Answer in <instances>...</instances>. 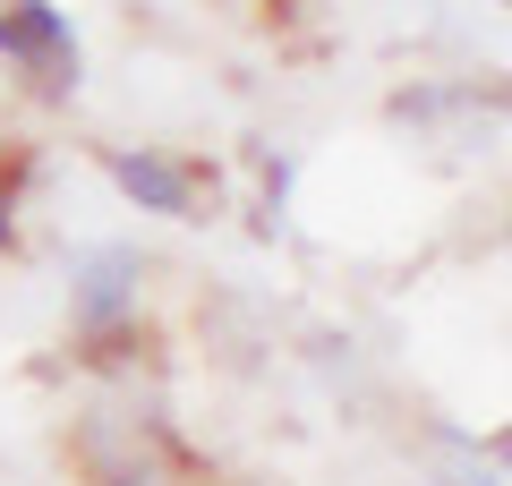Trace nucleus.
Here are the masks:
<instances>
[{
  "instance_id": "nucleus-2",
  "label": "nucleus",
  "mask_w": 512,
  "mask_h": 486,
  "mask_svg": "<svg viewBox=\"0 0 512 486\" xmlns=\"http://www.w3.org/2000/svg\"><path fill=\"white\" fill-rule=\"evenodd\" d=\"M111 180L128 188V197L146 205V214H171V222H197V205H205V180L188 171V162H171V154H154V145H111V162H103Z\"/></svg>"
},
{
  "instance_id": "nucleus-4",
  "label": "nucleus",
  "mask_w": 512,
  "mask_h": 486,
  "mask_svg": "<svg viewBox=\"0 0 512 486\" xmlns=\"http://www.w3.org/2000/svg\"><path fill=\"white\" fill-rule=\"evenodd\" d=\"M487 452H495V461H504V469H512V427H504V435H495V444H487Z\"/></svg>"
},
{
  "instance_id": "nucleus-6",
  "label": "nucleus",
  "mask_w": 512,
  "mask_h": 486,
  "mask_svg": "<svg viewBox=\"0 0 512 486\" xmlns=\"http://www.w3.org/2000/svg\"><path fill=\"white\" fill-rule=\"evenodd\" d=\"M0 248H9V205H0Z\"/></svg>"
},
{
  "instance_id": "nucleus-5",
  "label": "nucleus",
  "mask_w": 512,
  "mask_h": 486,
  "mask_svg": "<svg viewBox=\"0 0 512 486\" xmlns=\"http://www.w3.org/2000/svg\"><path fill=\"white\" fill-rule=\"evenodd\" d=\"M444 486H495V478H478V469H453V478H444Z\"/></svg>"
},
{
  "instance_id": "nucleus-1",
  "label": "nucleus",
  "mask_w": 512,
  "mask_h": 486,
  "mask_svg": "<svg viewBox=\"0 0 512 486\" xmlns=\"http://www.w3.org/2000/svg\"><path fill=\"white\" fill-rule=\"evenodd\" d=\"M0 60H18L43 94L77 86V43H69V18L52 0H0Z\"/></svg>"
},
{
  "instance_id": "nucleus-3",
  "label": "nucleus",
  "mask_w": 512,
  "mask_h": 486,
  "mask_svg": "<svg viewBox=\"0 0 512 486\" xmlns=\"http://www.w3.org/2000/svg\"><path fill=\"white\" fill-rule=\"evenodd\" d=\"M69 316H77V333H86V342L120 333V316H137V256H128V248H103V256L86 265V282H77Z\"/></svg>"
}]
</instances>
